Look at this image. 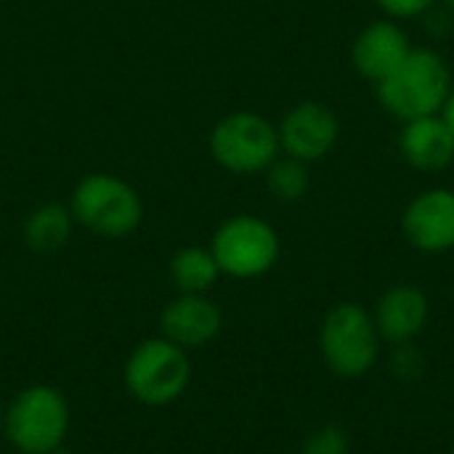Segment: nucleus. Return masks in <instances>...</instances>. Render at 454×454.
<instances>
[{
	"label": "nucleus",
	"mask_w": 454,
	"mask_h": 454,
	"mask_svg": "<svg viewBox=\"0 0 454 454\" xmlns=\"http://www.w3.org/2000/svg\"><path fill=\"white\" fill-rule=\"evenodd\" d=\"M452 93V72L442 53L431 48H412L407 59L378 82L380 106L410 122L439 114Z\"/></svg>",
	"instance_id": "nucleus-1"
},
{
	"label": "nucleus",
	"mask_w": 454,
	"mask_h": 454,
	"mask_svg": "<svg viewBox=\"0 0 454 454\" xmlns=\"http://www.w3.org/2000/svg\"><path fill=\"white\" fill-rule=\"evenodd\" d=\"M72 410L61 388L32 383L13 394L3 412V434L16 452L51 454L64 447Z\"/></svg>",
	"instance_id": "nucleus-2"
},
{
	"label": "nucleus",
	"mask_w": 454,
	"mask_h": 454,
	"mask_svg": "<svg viewBox=\"0 0 454 454\" xmlns=\"http://www.w3.org/2000/svg\"><path fill=\"white\" fill-rule=\"evenodd\" d=\"M192 356L168 338L141 340L125 359L122 383L130 399L144 407H168L192 386Z\"/></svg>",
	"instance_id": "nucleus-3"
},
{
	"label": "nucleus",
	"mask_w": 454,
	"mask_h": 454,
	"mask_svg": "<svg viewBox=\"0 0 454 454\" xmlns=\"http://www.w3.org/2000/svg\"><path fill=\"white\" fill-rule=\"evenodd\" d=\"M69 210L77 226L104 239L130 237L144 221L138 192L112 173H90L80 178L72 189Z\"/></svg>",
	"instance_id": "nucleus-4"
},
{
	"label": "nucleus",
	"mask_w": 454,
	"mask_h": 454,
	"mask_svg": "<svg viewBox=\"0 0 454 454\" xmlns=\"http://www.w3.org/2000/svg\"><path fill=\"white\" fill-rule=\"evenodd\" d=\"M380 343L375 319L362 303H338L322 319L319 354L338 378H364L380 356Z\"/></svg>",
	"instance_id": "nucleus-5"
},
{
	"label": "nucleus",
	"mask_w": 454,
	"mask_h": 454,
	"mask_svg": "<svg viewBox=\"0 0 454 454\" xmlns=\"http://www.w3.org/2000/svg\"><path fill=\"white\" fill-rule=\"evenodd\" d=\"M210 253L215 255L223 277L258 279L277 266L282 242L269 221L250 213H239L226 218L215 229Z\"/></svg>",
	"instance_id": "nucleus-6"
},
{
	"label": "nucleus",
	"mask_w": 454,
	"mask_h": 454,
	"mask_svg": "<svg viewBox=\"0 0 454 454\" xmlns=\"http://www.w3.org/2000/svg\"><path fill=\"white\" fill-rule=\"evenodd\" d=\"M207 146L213 160L234 176L266 173L282 152L277 128L255 112H231L218 120Z\"/></svg>",
	"instance_id": "nucleus-7"
},
{
	"label": "nucleus",
	"mask_w": 454,
	"mask_h": 454,
	"mask_svg": "<svg viewBox=\"0 0 454 454\" xmlns=\"http://www.w3.org/2000/svg\"><path fill=\"white\" fill-rule=\"evenodd\" d=\"M277 133L282 152L309 165L327 157L335 149L340 122L330 106L319 101H301L282 117Z\"/></svg>",
	"instance_id": "nucleus-8"
},
{
	"label": "nucleus",
	"mask_w": 454,
	"mask_h": 454,
	"mask_svg": "<svg viewBox=\"0 0 454 454\" xmlns=\"http://www.w3.org/2000/svg\"><path fill=\"white\" fill-rule=\"evenodd\" d=\"M404 239L428 255L454 250V192L428 189L420 192L402 215Z\"/></svg>",
	"instance_id": "nucleus-9"
},
{
	"label": "nucleus",
	"mask_w": 454,
	"mask_h": 454,
	"mask_svg": "<svg viewBox=\"0 0 454 454\" xmlns=\"http://www.w3.org/2000/svg\"><path fill=\"white\" fill-rule=\"evenodd\" d=\"M223 330V314L207 295L178 293L160 314V335L192 351L213 343Z\"/></svg>",
	"instance_id": "nucleus-10"
},
{
	"label": "nucleus",
	"mask_w": 454,
	"mask_h": 454,
	"mask_svg": "<svg viewBox=\"0 0 454 454\" xmlns=\"http://www.w3.org/2000/svg\"><path fill=\"white\" fill-rule=\"evenodd\" d=\"M428 314H431V303L420 287L394 285L380 295L372 319L380 340L391 346H402V343H412L426 330Z\"/></svg>",
	"instance_id": "nucleus-11"
},
{
	"label": "nucleus",
	"mask_w": 454,
	"mask_h": 454,
	"mask_svg": "<svg viewBox=\"0 0 454 454\" xmlns=\"http://www.w3.org/2000/svg\"><path fill=\"white\" fill-rule=\"evenodd\" d=\"M410 51V37L396 21H372L351 43V64L362 77L380 82L407 59Z\"/></svg>",
	"instance_id": "nucleus-12"
},
{
	"label": "nucleus",
	"mask_w": 454,
	"mask_h": 454,
	"mask_svg": "<svg viewBox=\"0 0 454 454\" xmlns=\"http://www.w3.org/2000/svg\"><path fill=\"white\" fill-rule=\"evenodd\" d=\"M399 149L404 160L420 173H439L450 168L454 160V138L442 114L404 122L399 136Z\"/></svg>",
	"instance_id": "nucleus-13"
},
{
	"label": "nucleus",
	"mask_w": 454,
	"mask_h": 454,
	"mask_svg": "<svg viewBox=\"0 0 454 454\" xmlns=\"http://www.w3.org/2000/svg\"><path fill=\"white\" fill-rule=\"evenodd\" d=\"M72 229H74V218H72L69 205L43 202L24 218L21 237L32 253L51 255V253H59L72 239Z\"/></svg>",
	"instance_id": "nucleus-14"
},
{
	"label": "nucleus",
	"mask_w": 454,
	"mask_h": 454,
	"mask_svg": "<svg viewBox=\"0 0 454 454\" xmlns=\"http://www.w3.org/2000/svg\"><path fill=\"white\" fill-rule=\"evenodd\" d=\"M168 274L176 290L184 295H207L215 287V282L223 277L210 247H200V245L181 247L170 258Z\"/></svg>",
	"instance_id": "nucleus-15"
},
{
	"label": "nucleus",
	"mask_w": 454,
	"mask_h": 454,
	"mask_svg": "<svg viewBox=\"0 0 454 454\" xmlns=\"http://www.w3.org/2000/svg\"><path fill=\"white\" fill-rule=\"evenodd\" d=\"M266 186L277 200L298 202L301 197H306V192L311 186L309 165L301 160H293V157H285V160L277 157L266 170Z\"/></svg>",
	"instance_id": "nucleus-16"
},
{
	"label": "nucleus",
	"mask_w": 454,
	"mask_h": 454,
	"mask_svg": "<svg viewBox=\"0 0 454 454\" xmlns=\"http://www.w3.org/2000/svg\"><path fill=\"white\" fill-rule=\"evenodd\" d=\"M301 454H351V439L338 426H322L306 436Z\"/></svg>",
	"instance_id": "nucleus-17"
},
{
	"label": "nucleus",
	"mask_w": 454,
	"mask_h": 454,
	"mask_svg": "<svg viewBox=\"0 0 454 454\" xmlns=\"http://www.w3.org/2000/svg\"><path fill=\"white\" fill-rule=\"evenodd\" d=\"M391 370L404 378V380H412L423 372V356L418 354V348H412L410 343H402L396 346V351L391 354Z\"/></svg>",
	"instance_id": "nucleus-18"
},
{
	"label": "nucleus",
	"mask_w": 454,
	"mask_h": 454,
	"mask_svg": "<svg viewBox=\"0 0 454 454\" xmlns=\"http://www.w3.org/2000/svg\"><path fill=\"white\" fill-rule=\"evenodd\" d=\"M391 19H415V16H426L436 0H375Z\"/></svg>",
	"instance_id": "nucleus-19"
},
{
	"label": "nucleus",
	"mask_w": 454,
	"mask_h": 454,
	"mask_svg": "<svg viewBox=\"0 0 454 454\" xmlns=\"http://www.w3.org/2000/svg\"><path fill=\"white\" fill-rule=\"evenodd\" d=\"M442 120H444V125L450 128V133H452V138H454V90L450 93V98L444 101V106H442Z\"/></svg>",
	"instance_id": "nucleus-20"
},
{
	"label": "nucleus",
	"mask_w": 454,
	"mask_h": 454,
	"mask_svg": "<svg viewBox=\"0 0 454 454\" xmlns=\"http://www.w3.org/2000/svg\"><path fill=\"white\" fill-rule=\"evenodd\" d=\"M51 454H74L72 452V450H67V444H64V447H59V450H53V452Z\"/></svg>",
	"instance_id": "nucleus-21"
},
{
	"label": "nucleus",
	"mask_w": 454,
	"mask_h": 454,
	"mask_svg": "<svg viewBox=\"0 0 454 454\" xmlns=\"http://www.w3.org/2000/svg\"><path fill=\"white\" fill-rule=\"evenodd\" d=\"M3 412H5V407L0 404V434H3Z\"/></svg>",
	"instance_id": "nucleus-22"
},
{
	"label": "nucleus",
	"mask_w": 454,
	"mask_h": 454,
	"mask_svg": "<svg viewBox=\"0 0 454 454\" xmlns=\"http://www.w3.org/2000/svg\"><path fill=\"white\" fill-rule=\"evenodd\" d=\"M442 3H444V5H447L450 11H454V0H442Z\"/></svg>",
	"instance_id": "nucleus-23"
},
{
	"label": "nucleus",
	"mask_w": 454,
	"mask_h": 454,
	"mask_svg": "<svg viewBox=\"0 0 454 454\" xmlns=\"http://www.w3.org/2000/svg\"><path fill=\"white\" fill-rule=\"evenodd\" d=\"M11 454H24V452H16V450H13V452H11Z\"/></svg>",
	"instance_id": "nucleus-24"
},
{
	"label": "nucleus",
	"mask_w": 454,
	"mask_h": 454,
	"mask_svg": "<svg viewBox=\"0 0 454 454\" xmlns=\"http://www.w3.org/2000/svg\"><path fill=\"white\" fill-rule=\"evenodd\" d=\"M450 454H454V447H452V452H450Z\"/></svg>",
	"instance_id": "nucleus-25"
}]
</instances>
